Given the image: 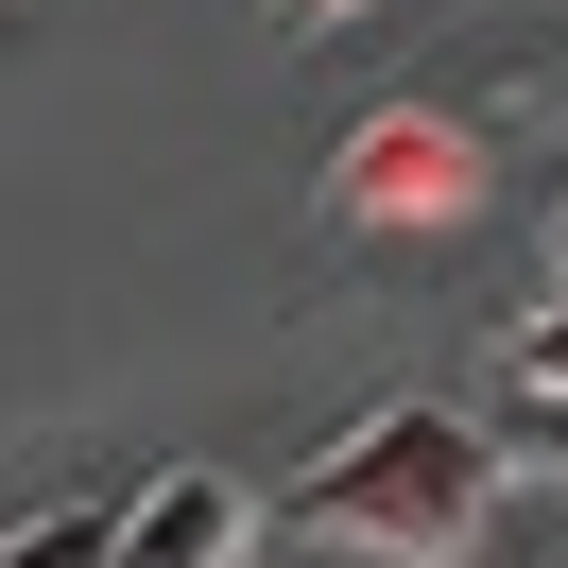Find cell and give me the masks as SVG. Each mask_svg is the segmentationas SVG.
<instances>
[{"label":"cell","instance_id":"1","mask_svg":"<svg viewBox=\"0 0 568 568\" xmlns=\"http://www.w3.org/2000/svg\"><path fill=\"white\" fill-rule=\"evenodd\" d=\"M499 517V430L465 414V396H379V414H345L311 448V483H293V534L345 568H465Z\"/></svg>","mask_w":568,"mask_h":568},{"label":"cell","instance_id":"3","mask_svg":"<svg viewBox=\"0 0 568 568\" xmlns=\"http://www.w3.org/2000/svg\"><path fill=\"white\" fill-rule=\"evenodd\" d=\"M242 551H258L242 465H155V483L121 499V534H104V568H242Z\"/></svg>","mask_w":568,"mask_h":568},{"label":"cell","instance_id":"5","mask_svg":"<svg viewBox=\"0 0 568 568\" xmlns=\"http://www.w3.org/2000/svg\"><path fill=\"white\" fill-rule=\"evenodd\" d=\"M499 396H568V311H534V327H499Z\"/></svg>","mask_w":568,"mask_h":568},{"label":"cell","instance_id":"4","mask_svg":"<svg viewBox=\"0 0 568 568\" xmlns=\"http://www.w3.org/2000/svg\"><path fill=\"white\" fill-rule=\"evenodd\" d=\"M121 499H36V517H0V568H104Z\"/></svg>","mask_w":568,"mask_h":568},{"label":"cell","instance_id":"9","mask_svg":"<svg viewBox=\"0 0 568 568\" xmlns=\"http://www.w3.org/2000/svg\"><path fill=\"white\" fill-rule=\"evenodd\" d=\"M276 18H345V0H276Z\"/></svg>","mask_w":568,"mask_h":568},{"label":"cell","instance_id":"8","mask_svg":"<svg viewBox=\"0 0 568 568\" xmlns=\"http://www.w3.org/2000/svg\"><path fill=\"white\" fill-rule=\"evenodd\" d=\"M242 568H345V551H242Z\"/></svg>","mask_w":568,"mask_h":568},{"label":"cell","instance_id":"6","mask_svg":"<svg viewBox=\"0 0 568 568\" xmlns=\"http://www.w3.org/2000/svg\"><path fill=\"white\" fill-rule=\"evenodd\" d=\"M483 430H499V465H551V483H568V396H499Z\"/></svg>","mask_w":568,"mask_h":568},{"label":"cell","instance_id":"2","mask_svg":"<svg viewBox=\"0 0 568 568\" xmlns=\"http://www.w3.org/2000/svg\"><path fill=\"white\" fill-rule=\"evenodd\" d=\"M327 207L379 224V242L465 224V207H483V121H465V104H362L345 139H327Z\"/></svg>","mask_w":568,"mask_h":568},{"label":"cell","instance_id":"10","mask_svg":"<svg viewBox=\"0 0 568 568\" xmlns=\"http://www.w3.org/2000/svg\"><path fill=\"white\" fill-rule=\"evenodd\" d=\"M465 568H483V551H465Z\"/></svg>","mask_w":568,"mask_h":568},{"label":"cell","instance_id":"7","mask_svg":"<svg viewBox=\"0 0 568 568\" xmlns=\"http://www.w3.org/2000/svg\"><path fill=\"white\" fill-rule=\"evenodd\" d=\"M551 311H568V207H551Z\"/></svg>","mask_w":568,"mask_h":568}]
</instances>
